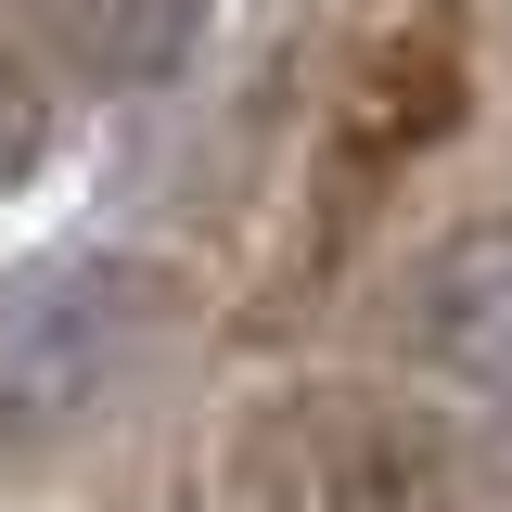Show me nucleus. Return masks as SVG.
<instances>
[{"label": "nucleus", "mask_w": 512, "mask_h": 512, "mask_svg": "<svg viewBox=\"0 0 512 512\" xmlns=\"http://www.w3.org/2000/svg\"><path fill=\"white\" fill-rule=\"evenodd\" d=\"M180 346V269L128 244H77L0 282V461L64 448Z\"/></svg>", "instance_id": "obj_1"}, {"label": "nucleus", "mask_w": 512, "mask_h": 512, "mask_svg": "<svg viewBox=\"0 0 512 512\" xmlns=\"http://www.w3.org/2000/svg\"><path fill=\"white\" fill-rule=\"evenodd\" d=\"M410 346L448 384H474V397L512 410V218H474V231H448L410 269Z\"/></svg>", "instance_id": "obj_2"}, {"label": "nucleus", "mask_w": 512, "mask_h": 512, "mask_svg": "<svg viewBox=\"0 0 512 512\" xmlns=\"http://www.w3.org/2000/svg\"><path fill=\"white\" fill-rule=\"evenodd\" d=\"M77 26H90V64H103L116 90H154V77L205 39V0H77Z\"/></svg>", "instance_id": "obj_3"}]
</instances>
